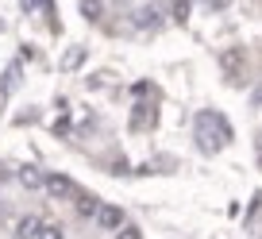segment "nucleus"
I'll return each instance as SVG.
<instances>
[{
    "label": "nucleus",
    "mask_w": 262,
    "mask_h": 239,
    "mask_svg": "<svg viewBox=\"0 0 262 239\" xmlns=\"http://www.w3.org/2000/svg\"><path fill=\"white\" fill-rule=\"evenodd\" d=\"M193 139H196V147L205 150V155H216V150H224L231 143V124L224 120L220 112H196L193 116Z\"/></svg>",
    "instance_id": "obj_1"
},
{
    "label": "nucleus",
    "mask_w": 262,
    "mask_h": 239,
    "mask_svg": "<svg viewBox=\"0 0 262 239\" xmlns=\"http://www.w3.org/2000/svg\"><path fill=\"white\" fill-rule=\"evenodd\" d=\"M42 193L54 201H74L77 193H81V185L74 182V178H66V173H47L42 178Z\"/></svg>",
    "instance_id": "obj_2"
},
{
    "label": "nucleus",
    "mask_w": 262,
    "mask_h": 239,
    "mask_svg": "<svg viewBox=\"0 0 262 239\" xmlns=\"http://www.w3.org/2000/svg\"><path fill=\"white\" fill-rule=\"evenodd\" d=\"M162 19H166V4H162V0H150V4L135 8L131 27H135V31H155V27H162Z\"/></svg>",
    "instance_id": "obj_3"
},
{
    "label": "nucleus",
    "mask_w": 262,
    "mask_h": 239,
    "mask_svg": "<svg viewBox=\"0 0 262 239\" xmlns=\"http://www.w3.org/2000/svg\"><path fill=\"white\" fill-rule=\"evenodd\" d=\"M155 120H158V104L155 100H135V104H131V116H127V127L143 135V132L155 127Z\"/></svg>",
    "instance_id": "obj_4"
},
{
    "label": "nucleus",
    "mask_w": 262,
    "mask_h": 239,
    "mask_svg": "<svg viewBox=\"0 0 262 239\" xmlns=\"http://www.w3.org/2000/svg\"><path fill=\"white\" fill-rule=\"evenodd\" d=\"M93 224L104 231H120L123 228V212L116 205H97V212H93Z\"/></svg>",
    "instance_id": "obj_5"
},
{
    "label": "nucleus",
    "mask_w": 262,
    "mask_h": 239,
    "mask_svg": "<svg viewBox=\"0 0 262 239\" xmlns=\"http://www.w3.org/2000/svg\"><path fill=\"white\" fill-rule=\"evenodd\" d=\"M97 205H100V201L97 197H93V193H77V197H74V216H81V220H89V216L93 212H97Z\"/></svg>",
    "instance_id": "obj_6"
},
{
    "label": "nucleus",
    "mask_w": 262,
    "mask_h": 239,
    "mask_svg": "<svg viewBox=\"0 0 262 239\" xmlns=\"http://www.w3.org/2000/svg\"><path fill=\"white\" fill-rule=\"evenodd\" d=\"M220 66L228 70L231 81H239V70H243V50H228V54L220 58Z\"/></svg>",
    "instance_id": "obj_7"
},
{
    "label": "nucleus",
    "mask_w": 262,
    "mask_h": 239,
    "mask_svg": "<svg viewBox=\"0 0 262 239\" xmlns=\"http://www.w3.org/2000/svg\"><path fill=\"white\" fill-rule=\"evenodd\" d=\"M39 228H42L39 216H24V220L16 224V239H35V235H39Z\"/></svg>",
    "instance_id": "obj_8"
},
{
    "label": "nucleus",
    "mask_w": 262,
    "mask_h": 239,
    "mask_svg": "<svg viewBox=\"0 0 262 239\" xmlns=\"http://www.w3.org/2000/svg\"><path fill=\"white\" fill-rule=\"evenodd\" d=\"M42 178H47V173H42L39 166H24V170H19V182H24L27 189H42Z\"/></svg>",
    "instance_id": "obj_9"
},
{
    "label": "nucleus",
    "mask_w": 262,
    "mask_h": 239,
    "mask_svg": "<svg viewBox=\"0 0 262 239\" xmlns=\"http://www.w3.org/2000/svg\"><path fill=\"white\" fill-rule=\"evenodd\" d=\"M19 89V66H12V74L0 77V93H16Z\"/></svg>",
    "instance_id": "obj_10"
},
{
    "label": "nucleus",
    "mask_w": 262,
    "mask_h": 239,
    "mask_svg": "<svg viewBox=\"0 0 262 239\" xmlns=\"http://www.w3.org/2000/svg\"><path fill=\"white\" fill-rule=\"evenodd\" d=\"M100 12H104V4H100V0H81V16H85V19H100Z\"/></svg>",
    "instance_id": "obj_11"
},
{
    "label": "nucleus",
    "mask_w": 262,
    "mask_h": 239,
    "mask_svg": "<svg viewBox=\"0 0 262 239\" xmlns=\"http://www.w3.org/2000/svg\"><path fill=\"white\" fill-rule=\"evenodd\" d=\"M35 239H62V228H58V224H47L42 220V228H39V235Z\"/></svg>",
    "instance_id": "obj_12"
},
{
    "label": "nucleus",
    "mask_w": 262,
    "mask_h": 239,
    "mask_svg": "<svg viewBox=\"0 0 262 239\" xmlns=\"http://www.w3.org/2000/svg\"><path fill=\"white\" fill-rule=\"evenodd\" d=\"M27 12H50V0H24Z\"/></svg>",
    "instance_id": "obj_13"
},
{
    "label": "nucleus",
    "mask_w": 262,
    "mask_h": 239,
    "mask_svg": "<svg viewBox=\"0 0 262 239\" xmlns=\"http://www.w3.org/2000/svg\"><path fill=\"white\" fill-rule=\"evenodd\" d=\"M116 239H143V231L135 228V224H127V228H120V235Z\"/></svg>",
    "instance_id": "obj_14"
},
{
    "label": "nucleus",
    "mask_w": 262,
    "mask_h": 239,
    "mask_svg": "<svg viewBox=\"0 0 262 239\" xmlns=\"http://www.w3.org/2000/svg\"><path fill=\"white\" fill-rule=\"evenodd\" d=\"M254 150H258V162H262V132L254 135Z\"/></svg>",
    "instance_id": "obj_15"
},
{
    "label": "nucleus",
    "mask_w": 262,
    "mask_h": 239,
    "mask_svg": "<svg viewBox=\"0 0 262 239\" xmlns=\"http://www.w3.org/2000/svg\"><path fill=\"white\" fill-rule=\"evenodd\" d=\"M254 104H262V85H258V89H254Z\"/></svg>",
    "instance_id": "obj_16"
}]
</instances>
